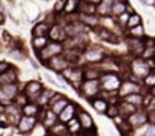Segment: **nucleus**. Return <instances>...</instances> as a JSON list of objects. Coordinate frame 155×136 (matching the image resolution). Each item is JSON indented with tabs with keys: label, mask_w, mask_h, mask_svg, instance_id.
Instances as JSON below:
<instances>
[{
	"label": "nucleus",
	"mask_w": 155,
	"mask_h": 136,
	"mask_svg": "<svg viewBox=\"0 0 155 136\" xmlns=\"http://www.w3.org/2000/svg\"><path fill=\"white\" fill-rule=\"evenodd\" d=\"M65 51V47H63V43H56V41H50L48 44L45 45L42 50L36 51V56L41 59V62H47L48 59H51L57 54H62Z\"/></svg>",
	"instance_id": "f257e3e1"
},
{
	"label": "nucleus",
	"mask_w": 155,
	"mask_h": 136,
	"mask_svg": "<svg viewBox=\"0 0 155 136\" xmlns=\"http://www.w3.org/2000/svg\"><path fill=\"white\" fill-rule=\"evenodd\" d=\"M130 70H131V74L137 77L140 82H143V79L151 73V67L148 65L146 59H142V58H134L130 62Z\"/></svg>",
	"instance_id": "f03ea898"
},
{
	"label": "nucleus",
	"mask_w": 155,
	"mask_h": 136,
	"mask_svg": "<svg viewBox=\"0 0 155 136\" xmlns=\"http://www.w3.org/2000/svg\"><path fill=\"white\" fill-rule=\"evenodd\" d=\"M62 76L75 89H78L80 85H81V82H83V70H80L77 65H69L66 70L62 71Z\"/></svg>",
	"instance_id": "7ed1b4c3"
},
{
	"label": "nucleus",
	"mask_w": 155,
	"mask_h": 136,
	"mask_svg": "<svg viewBox=\"0 0 155 136\" xmlns=\"http://www.w3.org/2000/svg\"><path fill=\"white\" fill-rule=\"evenodd\" d=\"M100 83H101V89H105L107 92H113V91H117L120 83H122V79L119 77V74L116 73H103L101 77H100Z\"/></svg>",
	"instance_id": "20e7f679"
},
{
	"label": "nucleus",
	"mask_w": 155,
	"mask_h": 136,
	"mask_svg": "<svg viewBox=\"0 0 155 136\" xmlns=\"http://www.w3.org/2000/svg\"><path fill=\"white\" fill-rule=\"evenodd\" d=\"M80 94L84 97V98H92V97H97L100 95L101 92V83L100 80H83L81 85H80Z\"/></svg>",
	"instance_id": "39448f33"
},
{
	"label": "nucleus",
	"mask_w": 155,
	"mask_h": 136,
	"mask_svg": "<svg viewBox=\"0 0 155 136\" xmlns=\"http://www.w3.org/2000/svg\"><path fill=\"white\" fill-rule=\"evenodd\" d=\"M38 121V117H29V115H21L20 121L17 123V130L21 135H30V132L35 129Z\"/></svg>",
	"instance_id": "423d86ee"
},
{
	"label": "nucleus",
	"mask_w": 155,
	"mask_h": 136,
	"mask_svg": "<svg viewBox=\"0 0 155 136\" xmlns=\"http://www.w3.org/2000/svg\"><path fill=\"white\" fill-rule=\"evenodd\" d=\"M81 56H83L89 64H100L104 58H105V51H104L101 47L95 45V47H87V48L81 53Z\"/></svg>",
	"instance_id": "0eeeda50"
},
{
	"label": "nucleus",
	"mask_w": 155,
	"mask_h": 136,
	"mask_svg": "<svg viewBox=\"0 0 155 136\" xmlns=\"http://www.w3.org/2000/svg\"><path fill=\"white\" fill-rule=\"evenodd\" d=\"M44 65H47L50 70L56 71V73H62V71L66 70L71 64H69V61L66 59V56L62 53V54H57V56H54L51 59H48L47 62H44Z\"/></svg>",
	"instance_id": "6e6552de"
},
{
	"label": "nucleus",
	"mask_w": 155,
	"mask_h": 136,
	"mask_svg": "<svg viewBox=\"0 0 155 136\" xmlns=\"http://www.w3.org/2000/svg\"><path fill=\"white\" fill-rule=\"evenodd\" d=\"M39 120L42 121V126L48 130V129H51L53 126L59 121V118H57V115L53 112L51 109L48 107V106H44V107H41V112H39Z\"/></svg>",
	"instance_id": "1a4fd4ad"
},
{
	"label": "nucleus",
	"mask_w": 155,
	"mask_h": 136,
	"mask_svg": "<svg viewBox=\"0 0 155 136\" xmlns=\"http://www.w3.org/2000/svg\"><path fill=\"white\" fill-rule=\"evenodd\" d=\"M44 89V86L39 83V82H29V83H26V86L23 88V92H24V95L29 98V101H36V98L41 95V92Z\"/></svg>",
	"instance_id": "9d476101"
},
{
	"label": "nucleus",
	"mask_w": 155,
	"mask_h": 136,
	"mask_svg": "<svg viewBox=\"0 0 155 136\" xmlns=\"http://www.w3.org/2000/svg\"><path fill=\"white\" fill-rule=\"evenodd\" d=\"M5 115H6V121L9 126H17V123L20 121L21 118V107L15 106L14 103L12 104H8L5 106Z\"/></svg>",
	"instance_id": "9b49d317"
},
{
	"label": "nucleus",
	"mask_w": 155,
	"mask_h": 136,
	"mask_svg": "<svg viewBox=\"0 0 155 136\" xmlns=\"http://www.w3.org/2000/svg\"><path fill=\"white\" fill-rule=\"evenodd\" d=\"M68 103H69V100H68L63 94H56V92H54V95L51 97V100H50V103H48V107L51 109L56 115H59V113L65 109V106H66Z\"/></svg>",
	"instance_id": "f8f14e48"
},
{
	"label": "nucleus",
	"mask_w": 155,
	"mask_h": 136,
	"mask_svg": "<svg viewBox=\"0 0 155 136\" xmlns=\"http://www.w3.org/2000/svg\"><path fill=\"white\" fill-rule=\"evenodd\" d=\"M48 38L51 41H56V43H65L68 40V37H66V32H65L63 24H59V23L51 24L50 32H48Z\"/></svg>",
	"instance_id": "ddd939ff"
},
{
	"label": "nucleus",
	"mask_w": 155,
	"mask_h": 136,
	"mask_svg": "<svg viewBox=\"0 0 155 136\" xmlns=\"http://www.w3.org/2000/svg\"><path fill=\"white\" fill-rule=\"evenodd\" d=\"M140 91H142V85L134 83V82H131V80H125V82L120 83V86H119V89H117V95H119V98H124V97H127V95H130V94L140 92Z\"/></svg>",
	"instance_id": "4468645a"
},
{
	"label": "nucleus",
	"mask_w": 155,
	"mask_h": 136,
	"mask_svg": "<svg viewBox=\"0 0 155 136\" xmlns=\"http://www.w3.org/2000/svg\"><path fill=\"white\" fill-rule=\"evenodd\" d=\"M127 45H128V51H130L134 58L142 56V51H143V48H145L143 38H133V37H130V38L127 40Z\"/></svg>",
	"instance_id": "2eb2a0df"
},
{
	"label": "nucleus",
	"mask_w": 155,
	"mask_h": 136,
	"mask_svg": "<svg viewBox=\"0 0 155 136\" xmlns=\"http://www.w3.org/2000/svg\"><path fill=\"white\" fill-rule=\"evenodd\" d=\"M77 120L80 121L81 130H84V132H92V130H95L94 120H92V117H91L86 110L78 109V110H77Z\"/></svg>",
	"instance_id": "dca6fc26"
},
{
	"label": "nucleus",
	"mask_w": 155,
	"mask_h": 136,
	"mask_svg": "<svg viewBox=\"0 0 155 136\" xmlns=\"http://www.w3.org/2000/svg\"><path fill=\"white\" fill-rule=\"evenodd\" d=\"M77 110H78V106H75L74 103H71V101H69V103L65 106V109L57 115V118H59V121H60V123H65V124H66L69 120H72V118L77 115Z\"/></svg>",
	"instance_id": "f3484780"
},
{
	"label": "nucleus",
	"mask_w": 155,
	"mask_h": 136,
	"mask_svg": "<svg viewBox=\"0 0 155 136\" xmlns=\"http://www.w3.org/2000/svg\"><path fill=\"white\" fill-rule=\"evenodd\" d=\"M127 120L130 121V124H131L133 129L140 127V126H143V124L148 123V120H146V112H145V110H139V109H137L133 115H130Z\"/></svg>",
	"instance_id": "a211bd4d"
},
{
	"label": "nucleus",
	"mask_w": 155,
	"mask_h": 136,
	"mask_svg": "<svg viewBox=\"0 0 155 136\" xmlns=\"http://www.w3.org/2000/svg\"><path fill=\"white\" fill-rule=\"evenodd\" d=\"M116 106H117L119 115L124 117V118H128L130 115H133V113L137 110V107H136L134 104H131V103H128V101H125V100H122V98H119V103H117Z\"/></svg>",
	"instance_id": "6ab92c4d"
},
{
	"label": "nucleus",
	"mask_w": 155,
	"mask_h": 136,
	"mask_svg": "<svg viewBox=\"0 0 155 136\" xmlns=\"http://www.w3.org/2000/svg\"><path fill=\"white\" fill-rule=\"evenodd\" d=\"M78 21L83 23L87 27H98L100 24V17L97 14H78Z\"/></svg>",
	"instance_id": "aec40b11"
},
{
	"label": "nucleus",
	"mask_w": 155,
	"mask_h": 136,
	"mask_svg": "<svg viewBox=\"0 0 155 136\" xmlns=\"http://www.w3.org/2000/svg\"><path fill=\"white\" fill-rule=\"evenodd\" d=\"M50 27H51V23H48V21L36 23L32 27V37H48Z\"/></svg>",
	"instance_id": "412c9836"
},
{
	"label": "nucleus",
	"mask_w": 155,
	"mask_h": 136,
	"mask_svg": "<svg viewBox=\"0 0 155 136\" xmlns=\"http://www.w3.org/2000/svg\"><path fill=\"white\" fill-rule=\"evenodd\" d=\"M18 80V71L17 68L11 67L8 71L0 74V85H6V83H17Z\"/></svg>",
	"instance_id": "4be33fe9"
},
{
	"label": "nucleus",
	"mask_w": 155,
	"mask_h": 136,
	"mask_svg": "<svg viewBox=\"0 0 155 136\" xmlns=\"http://www.w3.org/2000/svg\"><path fill=\"white\" fill-rule=\"evenodd\" d=\"M41 112V106L35 101H29L21 107V113L23 115H29V117H38Z\"/></svg>",
	"instance_id": "5701e85b"
},
{
	"label": "nucleus",
	"mask_w": 155,
	"mask_h": 136,
	"mask_svg": "<svg viewBox=\"0 0 155 136\" xmlns=\"http://www.w3.org/2000/svg\"><path fill=\"white\" fill-rule=\"evenodd\" d=\"M113 120H114V124L117 126V129H119V132H120L122 135H128V133L133 130V127H131V124H130V121H128L127 118L117 115V117H114Z\"/></svg>",
	"instance_id": "b1692460"
},
{
	"label": "nucleus",
	"mask_w": 155,
	"mask_h": 136,
	"mask_svg": "<svg viewBox=\"0 0 155 136\" xmlns=\"http://www.w3.org/2000/svg\"><path fill=\"white\" fill-rule=\"evenodd\" d=\"M48 132H50L51 136H72L68 132L66 124H65V123H60V121H57L51 129H48Z\"/></svg>",
	"instance_id": "393cba45"
},
{
	"label": "nucleus",
	"mask_w": 155,
	"mask_h": 136,
	"mask_svg": "<svg viewBox=\"0 0 155 136\" xmlns=\"http://www.w3.org/2000/svg\"><path fill=\"white\" fill-rule=\"evenodd\" d=\"M98 35L101 37V40L107 41V43H110V44H119V37L114 35L111 30H108V29H105V27L98 29Z\"/></svg>",
	"instance_id": "a878e982"
},
{
	"label": "nucleus",
	"mask_w": 155,
	"mask_h": 136,
	"mask_svg": "<svg viewBox=\"0 0 155 136\" xmlns=\"http://www.w3.org/2000/svg\"><path fill=\"white\" fill-rule=\"evenodd\" d=\"M91 103H92L94 109H97V112H100V113H105V110L108 107V101L105 98H103V97H100V95L94 97L91 100Z\"/></svg>",
	"instance_id": "bb28decb"
},
{
	"label": "nucleus",
	"mask_w": 155,
	"mask_h": 136,
	"mask_svg": "<svg viewBox=\"0 0 155 136\" xmlns=\"http://www.w3.org/2000/svg\"><path fill=\"white\" fill-rule=\"evenodd\" d=\"M77 12H78V14H97V5L89 3V2H86V0H80Z\"/></svg>",
	"instance_id": "cd10ccee"
},
{
	"label": "nucleus",
	"mask_w": 155,
	"mask_h": 136,
	"mask_svg": "<svg viewBox=\"0 0 155 136\" xmlns=\"http://www.w3.org/2000/svg\"><path fill=\"white\" fill-rule=\"evenodd\" d=\"M127 2L125 0H114L113 5H111V15L114 17H119L122 15L124 12H127Z\"/></svg>",
	"instance_id": "c85d7f7f"
},
{
	"label": "nucleus",
	"mask_w": 155,
	"mask_h": 136,
	"mask_svg": "<svg viewBox=\"0 0 155 136\" xmlns=\"http://www.w3.org/2000/svg\"><path fill=\"white\" fill-rule=\"evenodd\" d=\"M54 95V92L50 89H42L41 92V95L36 98V101L35 103H38L41 107H44V106H48V103H50V100H51V97Z\"/></svg>",
	"instance_id": "c756f323"
},
{
	"label": "nucleus",
	"mask_w": 155,
	"mask_h": 136,
	"mask_svg": "<svg viewBox=\"0 0 155 136\" xmlns=\"http://www.w3.org/2000/svg\"><path fill=\"white\" fill-rule=\"evenodd\" d=\"M48 40H50L48 37H32V47H33V50L35 51L42 50L45 45L50 43Z\"/></svg>",
	"instance_id": "7c9ffc66"
},
{
	"label": "nucleus",
	"mask_w": 155,
	"mask_h": 136,
	"mask_svg": "<svg viewBox=\"0 0 155 136\" xmlns=\"http://www.w3.org/2000/svg\"><path fill=\"white\" fill-rule=\"evenodd\" d=\"M66 127H68V132L72 136H77L81 132V126H80V121L77 120V117H74L72 120H69L66 123Z\"/></svg>",
	"instance_id": "2f4dec72"
},
{
	"label": "nucleus",
	"mask_w": 155,
	"mask_h": 136,
	"mask_svg": "<svg viewBox=\"0 0 155 136\" xmlns=\"http://www.w3.org/2000/svg\"><path fill=\"white\" fill-rule=\"evenodd\" d=\"M103 71L101 70H97V68H89V70H84L83 71V80H100Z\"/></svg>",
	"instance_id": "473e14b6"
},
{
	"label": "nucleus",
	"mask_w": 155,
	"mask_h": 136,
	"mask_svg": "<svg viewBox=\"0 0 155 136\" xmlns=\"http://www.w3.org/2000/svg\"><path fill=\"white\" fill-rule=\"evenodd\" d=\"M122 100H125V101H128V103L134 104L136 107H139V106H142V104H143V95H142L140 92H134V94H130V95L124 97Z\"/></svg>",
	"instance_id": "72a5a7b5"
},
{
	"label": "nucleus",
	"mask_w": 155,
	"mask_h": 136,
	"mask_svg": "<svg viewBox=\"0 0 155 136\" xmlns=\"http://www.w3.org/2000/svg\"><path fill=\"white\" fill-rule=\"evenodd\" d=\"M139 24H142V17H140L139 14L134 12V14H131V15L128 17L125 29L128 30V29H133V27H136V26H139Z\"/></svg>",
	"instance_id": "f704fd0d"
},
{
	"label": "nucleus",
	"mask_w": 155,
	"mask_h": 136,
	"mask_svg": "<svg viewBox=\"0 0 155 136\" xmlns=\"http://www.w3.org/2000/svg\"><path fill=\"white\" fill-rule=\"evenodd\" d=\"M78 3H80V0H66V5L63 8V14H66V15L75 14L78 9Z\"/></svg>",
	"instance_id": "c9c22d12"
},
{
	"label": "nucleus",
	"mask_w": 155,
	"mask_h": 136,
	"mask_svg": "<svg viewBox=\"0 0 155 136\" xmlns=\"http://www.w3.org/2000/svg\"><path fill=\"white\" fill-rule=\"evenodd\" d=\"M143 26L139 24L133 29H128V37H133V38H143Z\"/></svg>",
	"instance_id": "e433bc0d"
},
{
	"label": "nucleus",
	"mask_w": 155,
	"mask_h": 136,
	"mask_svg": "<svg viewBox=\"0 0 155 136\" xmlns=\"http://www.w3.org/2000/svg\"><path fill=\"white\" fill-rule=\"evenodd\" d=\"M143 83H145V86H148V88H152L155 85V73L151 70V73L143 79Z\"/></svg>",
	"instance_id": "4c0bfd02"
},
{
	"label": "nucleus",
	"mask_w": 155,
	"mask_h": 136,
	"mask_svg": "<svg viewBox=\"0 0 155 136\" xmlns=\"http://www.w3.org/2000/svg\"><path fill=\"white\" fill-rule=\"evenodd\" d=\"M105 115H107L108 118H114V117H117V115H119L117 106H116V104H108V107H107V110H105Z\"/></svg>",
	"instance_id": "58836bf2"
},
{
	"label": "nucleus",
	"mask_w": 155,
	"mask_h": 136,
	"mask_svg": "<svg viewBox=\"0 0 155 136\" xmlns=\"http://www.w3.org/2000/svg\"><path fill=\"white\" fill-rule=\"evenodd\" d=\"M65 5H66V0H57V3L54 5V14H62Z\"/></svg>",
	"instance_id": "ea45409f"
},
{
	"label": "nucleus",
	"mask_w": 155,
	"mask_h": 136,
	"mask_svg": "<svg viewBox=\"0 0 155 136\" xmlns=\"http://www.w3.org/2000/svg\"><path fill=\"white\" fill-rule=\"evenodd\" d=\"M146 120H148L149 124L155 126V109H148V112H146Z\"/></svg>",
	"instance_id": "a19ab883"
},
{
	"label": "nucleus",
	"mask_w": 155,
	"mask_h": 136,
	"mask_svg": "<svg viewBox=\"0 0 155 136\" xmlns=\"http://www.w3.org/2000/svg\"><path fill=\"white\" fill-rule=\"evenodd\" d=\"M11 67H12V65H11L9 62H6V61H0V74L5 73V71H8Z\"/></svg>",
	"instance_id": "79ce46f5"
},
{
	"label": "nucleus",
	"mask_w": 155,
	"mask_h": 136,
	"mask_svg": "<svg viewBox=\"0 0 155 136\" xmlns=\"http://www.w3.org/2000/svg\"><path fill=\"white\" fill-rule=\"evenodd\" d=\"M5 20H6V15H5V12H2V11H0V26H2V24H5Z\"/></svg>",
	"instance_id": "37998d69"
},
{
	"label": "nucleus",
	"mask_w": 155,
	"mask_h": 136,
	"mask_svg": "<svg viewBox=\"0 0 155 136\" xmlns=\"http://www.w3.org/2000/svg\"><path fill=\"white\" fill-rule=\"evenodd\" d=\"M86 2H89V3H94V5H97V6H98V5H100L103 0H86Z\"/></svg>",
	"instance_id": "c03bdc74"
},
{
	"label": "nucleus",
	"mask_w": 155,
	"mask_h": 136,
	"mask_svg": "<svg viewBox=\"0 0 155 136\" xmlns=\"http://www.w3.org/2000/svg\"><path fill=\"white\" fill-rule=\"evenodd\" d=\"M94 132H95V130H94ZM94 132H84V133H83V136H95V135H94Z\"/></svg>",
	"instance_id": "a18cd8bd"
},
{
	"label": "nucleus",
	"mask_w": 155,
	"mask_h": 136,
	"mask_svg": "<svg viewBox=\"0 0 155 136\" xmlns=\"http://www.w3.org/2000/svg\"><path fill=\"white\" fill-rule=\"evenodd\" d=\"M149 89H151V95H152V97H155V85L152 86V88H149Z\"/></svg>",
	"instance_id": "49530a36"
},
{
	"label": "nucleus",
	"mask_w": 155,
	"mask_h": 136,
	"mask_svg": "<svg viewBox=\"0 0 155 136\" xmlns=\"http://www.w3.org/2000/svg\"><path fill=\"white\" fill-rule=\"evenodd\" d=\"M152 59H154V61H155V54H154V58H152Z\"/></svg>",
	"instance_id": "de8ad7c7"
}]
</instances>
